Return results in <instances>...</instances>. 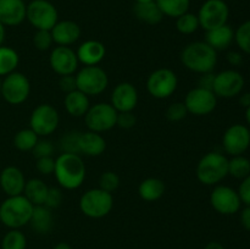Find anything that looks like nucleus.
<instances>
[{"label": "nucleus", "instance_id": "nucleus-1", "mask_svg": "<svg viewBox=\"0 0 250 249\" xmlns=\"http://www.w3.org/2000/svg\"><path fill=\"white\" fill-rule=\"evenodd\" d=\"M54 176L61 188L73 190L84 183L87 167L80 154L61 153L55 159Z\"/></svg>", "mask_w": 250, "mask_h": 249}, {"label": "nucleus", "instance_id": "nucleus-2", "mask_svg": "<svg viewBox=\"0 0 250 249\" xmlns=\"http://www.w3.org/2000/svg\"><path fill=\"white\" fill-rule=\"evenodd\" d=\"M181 62L198 75L212 72L217 65V51L207 42H192L181 51Z\"/></svg>", "mask_w": 250, "mask_h": 249}, {"label": "nucleus", "instance_id": "nucleus-3", "mask_svg": "<svg viewBox=\"0 0 250 249\" xmlns=\"http://www.w3.org/2000/svg\"><path fill=\"white\" fill-rule=\"evenodd\" d=\"M33 208L23 194L7 197L0 204V222L10 229H20L29 224Z\"/></svg>", "mask_w": 250, "mask_h": 249}, {"label": "nucleus", "instance_id": "nucleus-4", "mask_svg": "<svg viewBox=\"0 0 250 249\" xmlns=\"http://www.w3.org/2000/svg\"><path fill=\"white\" fill-rule=\"evenodd\" d=\"M197 178L204 186H216L229 175V159L219 151H209L198 161Z\"/></svg>", "mask_w": 250, "mask_h": 249}, {"label": "nucleus", "instance_id": "nucleus-5", "mask_svg": "<svg viewBox=\"0 0 250 249\" xmlns=\"http://www.w3.org/2000/svg\"><path fill=\"white\" fill-rule=\"evenodd\" d=\"M114 208V195L102 188H92L80 198V209L87 217L102 219Z\"/></svg>", "mask_w": 250, "mask_h": 249}, {"label": "nucleus", "instance_id": "nucleus-6", "mask_svg": "<svg viewBox=\"0 0 250 249\" xmlns=\"http://www.w3.org/2000/svg\"><path fill=\"white\" fill-rule=\"evenodd\" d=\"M77 89L88 97L102 94L109 85V76L99 65L83 66L75 73Z\"/></svg>", "mask_w": 250, "mask_h": 249}, {"label": "nucleus", "instance_id": "nucleus-7", "mask_svg": "<svg viewBox=\"0 0 250 249\" xmlns=\"http://www.w3.org/2000/svg\"><path fill=\"white\" fill-rule=\"evenodd\" d=\"M0 94L10 105H21L31 94V82L22 72L10 73L1 80Z\"/></svg>", "mask_w": 250, "mask_h": 249}, {"label": "nucleus", "instance_id": "nucleus-8", "mask_svg": "<svg viewBox=\"0 0 250 249\" xmlns=\"http://www.w3.org/2000/svg\"><path fill=\"white\" fill-rule=\"evenodd\" d=\"M26 20L36 29L50 31L59 21V12L49 0H32L27 5Z\"/></svg>", "mask_w": 250, "mask_h": 249}, {"label": "nucleus", "instance_id": "nucleus-9", "mask_svg": "<svg viewBox=\"0 0 250 249\" xmlns=\"http://www.w3.org/2000/svg\"><path fill=\"white\" fill-rule=\"evenodd\" d=\"M60 124V115L55 106L51 104L37 105L29 117V128L38 137H48L58 129Z\"/></svg>", "mask_w": 250, "mask_h": 249}, {"label": "nucleus", "instance_id": "nucleus-10", "mask_svg": "<svg viewBox=\"0 0 250 249\" xmlns=\"http://www.w3.org/2000/svg\"><path fill=\"white\" fill-rule=\"evenodd\" d=\"M119 112L110 103H97L90 105L89 110L84 115V124L88 131L103 133L116 126V119Z\"/></svg>", "mask_w": 250, "mask_h": 249}, {"label": "nucleus", "instance_id": "nucleus-11", "mask_svg": "<svg viewBox=\"0 0 250 249\" xmlns=\"http://www.w3.org/2000/svg\"><path fill=\"white\" fill-rule=\"evenodd\" d=\"M178 77L171 68L153 71L146 80V90L155 99H167L177 90Z\"/></svg>", "mask_w": 250, "mask_h": 249}, {"label": "nucleus", "instance_id": "nucleus-12", "mask_svg": "<svg viewBox=\"0 0 250 249\" xmlns=\"http://www.w3.org/2000/svg\"><path fill=\"white\" fill-rule=\"evenodd\" d=\"M200 28L205 32L227 24L229 17V5L225 0H205L197 14Z\"/></svg>", "mask_w": 250, "mask_h": 249}, {"label": "nucleus", "instance_id": "nucleus-13", "mask_svg": "<svg viewBox=\"0 0 250 249\" xmlns=\"http://www.w3.org/2000/svg\"><path fill=\"white\" fill-rule=\"evenodd\" d=\"M183 103L187 107L188 114L194 116H207L216 109L217 97L212 90L195 87L186 94Z\"/></svg>", "mask_w": 250, "mask_h": 249}, {"label": "nucleus", "instance_id": "nucleus-14", "mask_svg": "<svg viewBox=\"0 0 250 249\" xmlns=\"http://www.w3.org/2000/svg\"><path fill=\"white\" fill-rule=\"evenodd\" d=\"M244 88V77L236 70H224L215 75L212 92L217 98L231 99L242 93Z\"/></svg>", "mask_w": 250, "mask_h": 249}, {"label": "nucleus", "instance_id": "nucleus-15", "mask_svg": "<svg viewBox=\"0 0 250 249\" xmlns=\"http://www.w3.org/2000/svg\"><path fill=\"white\" fill-rule=\"evenodd\" d=\"M212 209L221 215H233L241 209V198L238 192L225 185H216L210 194Z\"/></svg>", "mask_w": 250, "mask_h": 249}, {"label": "nucleus", "instance_id": "nucleus-16", "mask_svg": "<svg viewBox=\"0 0 250 249\" xmlns=\"http://www.w3.org/2000/svg\"><path fill=\"white\" fill-rule=\"evenodd\" d=\"M250 146V131L247 126L234 124L222 136V148L231 156L242 155Z\"/></svg>", "mask_w": 250, "mask_h": 249}, {"label": "nucleus", "instance_id": "nucleus-17", "mask_svg": "<svg viewBox=\"0 0 250 249\" xmlns=\"http://www.w3.org/2000/svg\"><path fill=\"white\" fill-rule=\"evenodd\" d=\"M49 65L59 76L75 75L78 71V61L76 51L71 46H55L49 55Z\"/></svg>", "mask_w": 250, "mask_h": 249}, {"label": "nucleus", "instance_id": "nucleus-18", "mask_svg": "<svg viewBox=\"0 0 250 249\" xmlns=\"http://www.w3.org/2000/svg\"><path fill=\"white\" fill-rule=\"evenodd\" d=\"M138 90L132 83L121 82L116 84L111 93L110 104L117 112L133 111L138 104Z\"/></svg>", "mask_w": 250, "mask_h": 249}, {"label": "nucleus", "instance_id": "nucleus-19", "mask_svg": "<svg viewBox=\"0 0 250 249\" xmlns=\"http://www.w3.org/2000/svg\"><path fill=\"white\" fill-rule=\"evenodd\" d=\"M54 44L60 46H71L81 38V27L72 20H62L56 22L50 29Z\"/></svg>", "mask_w": 250, "mask_h": 249}, {"label": "nucleus", "instance_id": "nucleus-20", "mask_svg": "<svg viewBox=\"0 0 250 249\" xmlns=\"http://www.w3.org/2000/svg\"><path fill=\"white\" fill-rule=\"evenodd\" d=\"M26 12L23 0H0V22L5 27L20 26L26 20Z\"/></svg>", "mask_w": 250, "mask_h": 249}, {"label": "nucleus", "instance_id": "nucleus-21", "mask_svg": "<svg viewBox=\"0 0 250 249\" xmlns=\"http://www.w3.org/2000/svg\"><path fill=\"white\" fill-rule=\"evenodd\" d=\"M26 177L17 166H6L0 172V188L7 197L23 194Z\"/></svg>", "mask_w": 250, "mask_h": 249}, {"label": "nucleus", "instance_id": "nucleus-22", "mask_svg": "<svg viewBox=\"0 0 250 249\" xmlns=\"http://www.w3.org/2000/svg\"><path fill=\"white\" fill-rule=\"evenodd\" d=\"M76 55L80 63H82L83 66H97L104 60L106 55V48L102 42L88 39L78 46Z\"/></svg>", "mask_w": 250, "mask_h": 249}, {"label": "nucleus", "instance_id": "nucleus-23", "mask_svg": "<svg viewBox=\"0 0 250 249\" xmlns=\"http://www.w3.org/2000/svg\"><path fill=\"white\" fill-rule=\"evenodd\" d=\"M106 149V141L102 133L93 131L80 132L78 136V154L85 156H100Z\"/></svg>", "mask_w": 250, "mask_h": 249}, {"label": "nucleus", "instance_id": "nucleus-24", "mask_svg": "<svg viewBox=\"0 0 250 249\" xmlns=\"http://www.w3.org/2000/svg\"><path fill=\"white\" fill-rule=\"evenodd\" d=\"M234 41V31L229 24L205 32V41L216 51H224L229 48Z\"/></svg>", "mask_w": 250, "mask_h": 249}, {"label": "nucleus", "instance_id": "nucleus-25", "mask_svg": "<svg viewBox=\"0 0 250 249\" xmlns=\"http://www.w3.org/2000/svg\"><path fill=\"white\" fill-rule=\"evenodd\" d=\"M63 106L66 112L72 117H83L90 107V100L88 95L76 89L65 94Z\"/></svg>", "mask_w": 250, "mask_h": 249}, {"label": "nucleus", "instance_id": "nucleus-26", "mask_svg": "<svg viewBox=\"0 0 250 249\" xmlns=\"http://www.w3.org/2000/svg\"><path fill=\"white\" fill-rule=\"evenodd\" d=\"M29 225L36 233H49L54 225V216L51 209L46 208L45 205H36L33 208V211H32Z\"/></svg>", "mask_w": 250, "mask_h": 249}, {"label": "nucleus", "instance_id": "nucleus-27", "mask_svg": "<svg viewBox=\"0 0 250 249\" xmlns=\"http://www.w3.org/2000/svg\"><path fill=\"white\" fill-rule=\"evenodd\" d=\"M166 186L158 177H148L138 186V194L144 202H156L165 194Z\"/></svg>", "mask_w": 250, "mask_h": 249}, {"label": "nucleus", "instance_id": "nucleus-28", "mask_svg": "<svg viewBox=\"0 0 250 249\" xmlns=\"http://www.w3.org/2000/svg\"><path fill=\"white\" fill-rule=\"evenodd\" d=\"M133 14L137 20L146 24H158L164 19L163 12L155 1L134 2Z\"/></svg>", "mask_w": 250, "mask_h": 249}, {"label": "nucleus", "instance_id": "nucleus-29", "mask_svg": "<svg viewBox=\"0 0 250 249\" xmlns=\"http://www.w3.org/2000/svg\"><path fill=\"white\" fill-rule=\"evenodd\" d=\"M49 187L41 178H31L26 181L23 189V195L36 207V205H44Z\"/></svg>", "mask_w": 250, "mask_h": 249}, {"label": "nucleus", "instance_id": "nucleus-30", "mask_svg": "<svg viewBox=\"0 0 250 249\" xmlns=\"http://www.w3.org/2000/svg\"><path fill=\"white\" fill-rule=\"evenodd\" d=\"M164 16L177 19L189 11L190 0H154Z\"/></svg>", "mask_w": 250, "mask_h": 249}, {"label": "nucleus", "instance_id": "nucleus-31", "mask_svg": "<svg viewBox=\"0 0 250 249\" xmlns=\"http://www.w3.org/2000/svg\"><path fill=\"white\" fill-rule=\"evenodd\" d=\"M20 63V56L15 49L0 45V77L15 72Z\"/></svg>", "mask_w": 250, "mask_h": 249}, {"label": "nucleus", "instance_id": "nucleus-32", "mask_svg": "<svg viewBox=\"0 0 250 249\" xmlns=\"http://www.w3.org/2000/svg\"><path fill=\"white\" fill-rule=\"evenodd\" d=\"M39 137L31 128L20 129L14 137V145L20 151H32Z\"/></svg>", "mask_w": 250, "mask_h": 249}, {"label": "nucleus", "instance_id": "nucleus-33", "mask_svg": "<svg viewBox=\"0 0 250 249\" xmlns=\"http://www.w3.org/2000/svg\"><path fill=\"white\" fill-rule=\"evenodd\" d=\"M229 175L237 180H243L250 175V160L243 155H236L229 159Z\"/></svg>", "mask_w": 250, "mask_h": 249}, {"label": "nucleus", "instance_id": "nucleus-34", "mask_svg": "<svg viewBox=\"0 0 250 249\" xmlns=\"http://www.w3.org/2000/svg\"><path fill=\"white\" fill-rule=\"evenodd\" d=\"M176 28L181 34H186V36L195 33L200 28L197 14L188 11L186 14L181 15L180 17L176 19Z\"/></svg>", "mask_w": 250, "mask_h": 249}, {"label": "nucleus", "instance_id": "nucleus-35", "mask_svg": "<svg viewBox=\"0 0 250 249\" xmlns=\"http://www.w3.org/2000/svg\"><path fill=\"white\" fill-rule=\"evenodd\" d=\"M27 238L20 229H10L1 241V249H26Z\"/></svg>", "mask_w": 250, "mask_h": 249}, {"label": "nucleus", "instance_id": "nucleus-36", "mask_svg": "<svg viewBox=\"0 0 250 249\" xmlns=\"http://www.w3.org/2000/svg\"><path fill=\"white\" fill-rule=\"evenodd\" d=\"M234 41L243 53L250 55V20L243 22L237 31H234Z\"/></svg>", "mask_w": 250, "mask_h": 249}, {"label": "nucleus", "instance_id": "nucleus-37", "mask_svg": "<svg viewBox=\"0 0 250 249\" xmlns=\"http://www.w3.org/2000/svg\"><path fill=\"white\" fill-rule=\"evenodd\" d=\"M32 43H33V46L37 50H49L54 44L51 32L45 31V29H36V33L33 34V38H32Z\"/></svg>", "mask_w": 250, "mask_h": 249}, {"label": "nucleus", "instance_id": "nucleus-38", "mask_svg": "<svg viewBox=\"0 0 250 249\" xmlns=\"http://www.w3.org/2000/svg\"><path fill=\"white\" fill-rule=\"evenodd\" d=\"M120 176L114 171H104L99 177V188L114 193L120 187Z\"/></svg>", "mask_w": 250, "mask_h": 249}, {"label": "nucleus", "instance_id": "nucleus-39", "mask_svg": "<svg viewBox=\"0 0 250 249\" xmlns=\"http://www.w3.org/2000/svg\"><path fill=\"white\" fill-rule=\"evenodd\" d=\"M188 115L187 107H186L183 102H175L166 109L165 116L168 121L171 122H180L183 119H186Z\"/></svg>", "mask_w": 250, "mask_h": 249}, {"label": "nucleus", "instance_id": "nucleus-40", "mask_svg": "<svg viewBox=\"0 0 250 249\" xmlns=\"http://www.w3.org/2000/svg\"><path fill=\"white\" fill-rule=\"evenodd\" d=\"M78 136L80 132H68L60 139L61 153L78 154Z\"/></svg>", "mask_w": 250, "mask_h": 249}, {"label": "nucleus", "instance_id": "nucleus-41", "mask_svg": "<svg viewBox=\"0 0 250 249\" xmlns=\"http://www.w3.org/2000/svg\"><path fill=\"white\" fill-rule=\"evenodd\" d=\"M55 153V145L53 142L49 139H38L37 144L34 145L32 154L36 159L39 158H46V156H53Z\"/></svg>", "mask_w": 250, "mask_h": 249}, {"label": "nucleus", "instance_id": "nucleus-42", "mask_svg": "<svg viewBox=\"0 0 250 249\" xmlns=\"http://www.w3.org/2000/svg\"><path fill=\"white\" fill-rule=\"evenodd\" d=\"M36 168L37 171L43 176L54 175V170H55V159H54V156H46V158L37 159Z\"/></svg>", "mask_w": 250, "mask_h": 249}, {"label": "nucleus", "instance_id": "nucleus-43", "mask_svg": "<svg viewBox=\"0 0 250 249\" xmlns=\"http://www.w3.org/2000/svg\"><path fill=\"white\" fill-rule=\"evenodd\" d=\"M62 203V192H61L60 188L56 187H49L48 194H46L45 198V205L49 209H55V208H59Z\"/></svg>", "mask_w": 250, "mask_h": 249}, {"label": "nucleus", "instance_id": "nucleus-44", "mask_svg": "<svg viewBox=\"0 0 250 249\" xmlns=\"http://www.w3.org/2000/svg\"><path fill=\"white\" fill-rule=\"evenodd\" d=\"M137 117L133 114V111L119 112L116 119V126L122 129H131L136 126Z\"/></svg>", "mask_w": 250, "mask_h": 249}, {"label": "nucleus", "instance_id": "nucleus-45", "mask_svg": "<svg viewBox=\"0 0 250 249\" xmlns=\"http://www.w3.org/2000/svg\"><path fill=\"white\" fill-rule=\"evenodd\" d=\"M59 88H60L61 92H63L65 94L77 89L75 75L60 76V80H59Z\"/></svg>", "mask_w": 250, "mask_h": 249}, {"label": "nucleus", "instance_id": "nucleus-46", "mask_svg": "<svg viewBox=\"0 0 250 249\" xmlns=\"http://www.w3.org/2000/svg\"><path fill=\"white\" fill-rule=\"evenodd\" d=\"M237 192L241 198V202L244 203L247 207H250V175L242 180V183L239 185Z\"/></svg>", "mask_w": 250, "mask_h": 249}, {"label": "nucleus", "instance_id": "nucleus-47", "mask_svg": "<svg viewBox=\"0 0 250 249\" xmlns=\"http://www.w3.org/2000/svg\"><path fill=\"white\" fill-rule=\"evenodd\" d=\"M215 80V73L208 72V73H202L199 76V80H198V87L205 88V89L212 90V84H214Z\"/></svg>", "mask_w": 250, "mask_h": 249}, {"label": "nucleus", "instance_id": "nucleus-48", "mask_svg": "<svg viewBox=\"0 0 250 249\" xmlns=\"http://www.w3.org/2000/svg\"><path fill=\"white\" fill-rule=\"evenodd\" d=\"M226 58L229 65L232 66H239L243 62V56H242V54L238 53V51H229V53L227 54Z\"/></svg>", "mask_w": 250, "mask_h": 249}, {"label": "nucleus", "instance_id": "nucleus-49", "mask_svg": "<svg viewBox=\"0 0 250 249\" xmlns=\"http://www.w3.org/2000/svg\"><path fill=\"white\" fill-rule=\"evenodd\" d=\"M241 224L247 231H250V207L247 205L241 212Z\"/></svg>", "mask_w": 250, "mask_h": 249}, {"label": "nucleus", "instance_id": "nucleus-50", "mask_svg": "<svg viewBox=\"0 0 250 249\" xmlns=\"http://www.w3.org/2000/svg\"><path fill=\"white\" fill-rule=\"evenodd\" d=\"M239 103H241L242 106H244L247 109V107L250 106V93H244V94L241 95V98H239Z\"/></svg>", "mask_w": 250, "mask_h": 249}, {"label": "nucleus", "instance_id": "nucleus-51", "mask_svg": "<svg viewBox=\"0 0 250 249\" xmlns=\"http://www.w3.org/2000/svg\"><path fill=\"white\" fill-rule=\"evenodd\" d=\"M204 249H225V248L221 243H219V242H210V243H208L207 246H205Z\"/></svg>", "mask_w": 250, "mask_h": 249}, {"label": "nucleus", "instance_id": "nucleus-52", "mask_svg": "<svg viewBox=\"0 0 250 249\" xmlns=\"http://www.w3.org/2000/svg\"><path fill=\"white\" fill-rule=\"evenodd\" d=\"M5 34H6V31H5V26L0 22V45L4 44L5 41Z\"/></svg>", "mask_w": 250, "mask_h": 249}, {"label": "nucleus", "instance_id": "nucleus-53", "mask_svg": "<svg viewBox=\"0 0 250 249\" xmlns=\"http://www.w3.org/2000/svg\"><path fill=\"white\" fill-rule=\"evenodd\" d=\"M53 249H72V248H71L70 244L66 243V242H60V243L56 244Z\"/></svg>", "mask_w": 250, "mask_h": 249}, {"label": "nucleus", "instance_id": "nucleus-54", "mask_svg": "<svg viewBox=\"0 0 250 249\" xmlns=\"http://www.w3.org/2000/svg\"><path fill=\"white\" fill-rule=\"evenodd\" d=\"M246 120H247V122L250 124V106L246 109Z\"/></svg>", "mask_w": 250, "mask_h": 249}, {"label": "nucleus", "instance_id": "nucleus-55", "mask_svg": "<svg viewBox=\"0 0 250 249\" xmlns=\"http://www.w3.org/2000/svg\"><path fill=\"white\" fill-rule=\"evenodd\" d=\"M134 2H149V1H154V0H133Z\"/></svg>", "mask_w": 250, "mask_h": 249}, {"label": "nucleus", "instance_id": "nucleus-56", "mask_svg": "<svg viewBox=\"0 0 250 249\" xmlns=\"http://www.w3.org/2000/svg\"><path fill=\"white\" fill-rule=\"evenodd\" d=\"M0 88H1V77H0Z\"/></svg>", "mask_w": 250, "mask_h": 249}, {"label": "nucleus", "instance_id": "nucleus-57", "mask_svg": "<svg viewBox=\"0 0 250 249\" xmlns=\"http://www.w3.org/2000/svg\"><path fill=\"white\" fill-rule=\"evenodd\" d=\"M225 1H227V0H225Z\"/></svg>", "mask_w": 250, "mask_h": 249}]
</instances>
